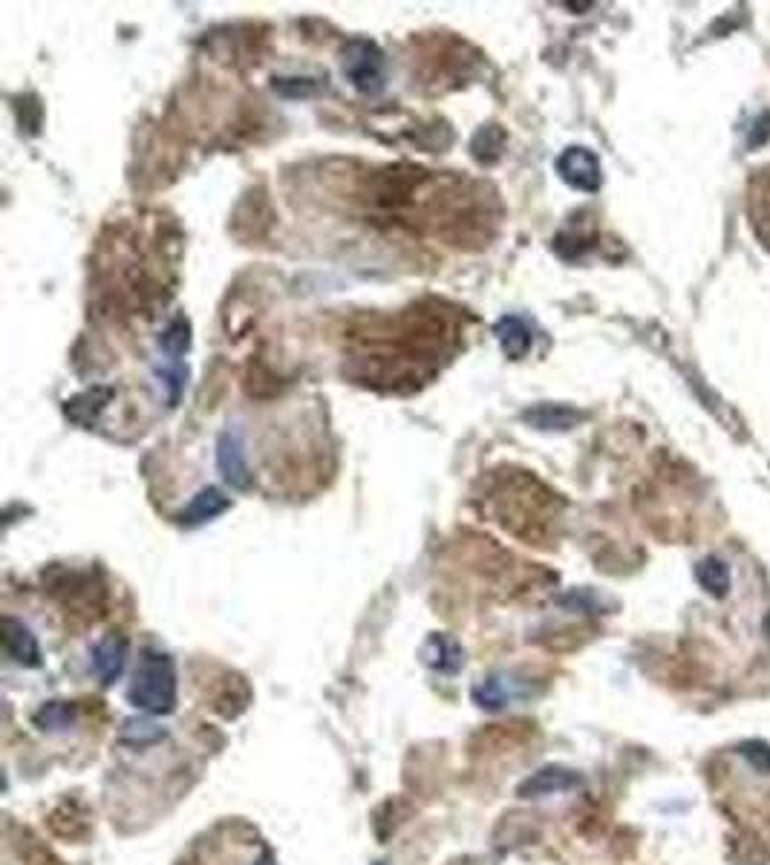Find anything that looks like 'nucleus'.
<instances>
[{"label":"nucleus","instance_id":"f257e3e1","mask_svg":"<svg viewBox=\"0 0 770 865\" xmlns=\"http://www.w3.org/2000/svg\"><path fill=\"white\" fill-rule=\"evenodd\" d=\"M133 707L145 710L150 716L171 713L176 704V672L174 661L165 652L148 649L139 661V669L130 684Z\"/></svg>","mask_w":770,"mask_h":865},{"label":"nucleus","instance_id":"f03ea898","mask_svg":"<svg viewBox=\"0 0 770 865\" xmlns=\"http://www.w3.org/2000/svg\"><path fill=\"white\" fill-rule=\"evenodd\" d=\"M344 75L358 93L375 96L384 87V55L373 41H352L344 50Z\"/></svg>","mask_w":770,"mask_h":865},{"label":"nucleus","instance_id":"7ed1b4c3","mask_svg":"<svg viewBox=\"0 0 770 865\" xmlns=\"http://www.w3.org/2000/svg\"><path fill=\"white\" fill-rule=\"evenodd\" d=\"M557 173L566 185L583 194H595L603 185L600 162L589 148H566L557 156Z\"/></svg>","mask_w":770,"mask_h":865},{"label":"nucleus","instance_id":"20e7f679","mask_svg":"<svg viewBox=\"0 0 770 865\" xmlns=\"http://www.w3.org/2000/svg\"><path fill=\"white\" fill-rule=\"evenodd\" d=\"M217 468L223 473V479L237 488L246 491L251 485L249 462H246V447H243V436L240 430H223L217 439Z\"/></svg>","mask_w":770,"mask_h":865},{"label":"nucleus","instance_id":"39448f33","mask_svg":"<svg viewBox=\"0 0 770 865\" xmlns=\"http://www.w3.org/2000/svg\"><path fill=\"white\" fill-rule=\"evenodd\" d=\"M3 649L21 667H38L41 664V649H38L35 635L18 620L3 618Z\"/></svg>","mask_w":770,"mask_h":865},{"label":"nucleus","instance_id":"423d86ee","mask_svg":"<svg viewBox=\"0 0 770 865\" xmlns=\"http://www.w3.org/2000/svg\"><path fill=\"white\" fill-rule=\"evenodd\" d=\"M228 508H231V499H228L220 488L205 485V488L197 491V496L188 502V508L179 514V525H188V528H194V525H205V522H211V519H217L220 514H225Z\"/></svg>","mask_w":770,"mask_h":865},{"label":"nucleus","instance_id":"0eeeda50","mask_svg":"<svg viewBox=\"0 0 770 865\" xmlns=\"http://www.w3.org/2000/svg\"><path fill=\"white\" fill-rule=\"evenodd\" d=\"M494 335H497L502 352H505L511 361L525 358L531 344H534V332H531V326L522 321L520 315H505V318H499L497 326H494Z\"/></svg>","mask_w":770,"mask_h":865},{"label":"nucleus","instance_id":"6e6552de","mask_svg":"<svg viewBox=\"0 0 770 865\" xmlns=\"http://www.w3.org/2000/svg\"><path fill=\"white\" fill-rule=\"evenodd\" d=\"M127 664V641L125 638H104V641L93 649V667H96V675H99L104 684H113L122 678Z\"/></svg>","mask_w":770,"mask_h":865},{"label":"nucleus","instance_id":"1a4fd4ad","mask_svg":"<svg viewBox=\"0 0 770 865\" xmlns=\"http://www.w3.org/2000/svg\"><path fill=\"white\" fill-rule=\"evenodd\" d=\"M580 788V776L574 770L566 767H546L540 773H534L531 779H525L520 785V796H543V793H560Z\"/></svg>","mask_w":770,"mask_h":865},{"label":"nucleus","instance_id":"9d476101","mask_svg":"<svg viewBox=\"0 0 770 865\" xmlns=\"http://www.w3.org/2000/svg\"><path fill=\"white\" fill-rule=\"evenodd\" d=\"M110 398H113L110 387H93V390H87V393H81V396L70 398L67 407H64V413H67V419L81 424V427H93V424L99 421L101 410L107 407Z\"/></svg>","mask_w":770,"mask_h":865},{"label":"nucleus","instance_id":"9b49d317","mask_svg":"<svg viewBox=\"0 0 770 865\" xmlns=\"http://www.w3.org/2000/svg\"><path fill=\"white\" fill-rule=\"evenodd\" d=\"M522 419L534 424L537 430H572L583 416L572 407H563V404H540V407L525 410Z\"/></svg>","mask_w":770,"mask_h":865},{"label":"nucleus","instance_id":"f8f14e48","mask_svg":"<svg viewBox=\"0 0 770 865\" xmlns=\"http://www.w3.org/2000/svg\"><path fill=\"white\" fill-rule=\"evenodd\" d=\"M517 695H520L517 681H511V678H505V675H494V678L482 681V684L473 690V701H476L482 710H499V707L511 704Z\"/></svg>","mask_w":770,"mask_h":865},{"label":"nucleus","instance_id":"ddd939ff","mask_svg":"<svg viewBox=\"0 0 770 865\" xmlns=\"http://www.w3.org/2000/svg\"><path fill=\"white\" fill-rule=\"evenodd\" d=\"M424 658L427 664L439 672H456L462 667V646L448 638V635H433L427 646H424Z\"/></svg>","mask_w":770,"mask_h":865},{"label":"nucleus","instance_id":"4468645a","mask_svg":"<svg viewBox=\"0 0 770 865\" xmlns=\"http://www.w3.org/2000/svg\"><path fill=\"white\" fill-rule=\"evenodd\" d=\"M698 586L713 597H724L730 589V569L719 557H704L696 566Z\"/></svg>","mask_w":770,"mask_h":865},{"label":"nucleus","instance_id":"2eb2a0df","mask_svg":"<svg viewBox=\"0 0 770 865\" xmlns=\"http://www.w3.org/2000/svg\"><path fill=\"white\" fill-rule=\"evenodd\" d=\"M35 724L41 730H67L75 724V707L67 701H50L35 713Z\"/></svg>","mask_w":770,"mask_h":865},{"label":"nucleus","instance_id":"dca6fc26","mask_svg":"<svg viewBox=\"0 0 770 865\" xmlns=\"http://www.w3.org/2000/svg\"><path fill=\"white\" fill-rule=\"evenodd\" d=\"M159 346H162V352L171 355L174 361L182 358V355L188 352V346H191V323L185 321V318H174V321L168 323V329L162 332Z\"/></svg>","mask_w":770,"mask_h":865},{"label":"nucleus","instance_id":"f3484780","mask_svg":"<svg viewBox=\"0 0 770 865\" xmlns=\"http://www.w3.org/2000/svg\"><path fill=\"white\" fill-rule=\"evenodd\" d=\"M159 375H162V381H165V387H168V398H171V404H176L179 401V396H182V390H185V378H188V370L182 367V364H171V367H165V370H159Z\"/></svg>","mask_w":770,"mask_h":865},{"label":"nucleus","instance_id":"a211bd4d","mask_svg":"<svg viewBox=\"0 0 770 865\" xmlns=\"http://www.w3.org/2000/svg\"><path fill=\"white\" fill-rule=\"evenodd\" d=\"M742 753H745L747 759L759 767V770H768L770 767V747L768 744L750 742V744H745V747H742Z\"/></svg>","mask_w":770,"mask_h":865},{"label":"nucleus","instance_id":"6ab92c4d","mask_svg":"<svg viewBox=\"0 0 770 865\" xmlns=\"http://www.w3.org/2000/svg\"><path fill=\"white\" fill-rule=\"evenodd\" d=\"M770 139V113H762L759 122L753 124V133H750V148H759Z\"/></svg>","mask_w":770,"mask_h":865},{"label":"nucleus","instance_id":"aec40b11","mask_svg":"<svg viewBox=\"0 0 770 865\" xmlns=\"http://www.w3.org/2000/svg\"><path fill=\"white\" fill-rule=\"evenodd\" d=\"M254 865H274V857H272V854H269V851H263V854L257 857V863H254Z\"/></svg>","mask_w":770,"mask_h":865},{"label":"nucleus","instance_id":"412c9836","mask_svg":"<svg viewBox=\"0 0 770 865\" xmlns=\"http://www.w3.org/2000/svg\"><path fill=\"white\" fill-rule=\"evenodd\" d=\"M378 865H381V863H378Z\"/></svg>","mask_w":770,"mask_h":865}]
</instances>
